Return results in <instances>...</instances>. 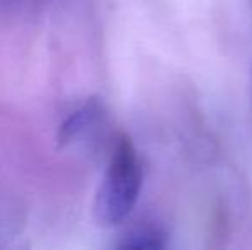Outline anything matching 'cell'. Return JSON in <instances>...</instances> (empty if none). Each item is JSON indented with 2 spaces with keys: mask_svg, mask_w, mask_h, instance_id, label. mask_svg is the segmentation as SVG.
<instances>
[{
  "mask_svg": "<svg viewBox=\"0 0 252 250\" xmlns=\"http://www.w3.org/2000/svg\"><path fill=\"white\" fill-rule=\"evenodd\" d=\"M165 245V233L155 226H137L119 242V247L122 249H163Z\"/></svg>",
  "mask_w": 252,
  "mask_h": 250,
  "instance_id": "3",
  "label": "cell"
},
{
  "mask_svg": "<svg viewBox=\"0 0 252 250\" xmlns=\"http://www.w3.org/2000/svg\"><path fill=\"white\" fill-rule=\"evenodd\" d=\"M143 189V167L132 140L120 136L94 197L93 213L103 226L126 221L136 207Z\"/></svg>",
  "mask_w": 252,
  "mask_h": 250,
  "instance_id": "1",
  "label": "cell"
},
{
  "mask_svg": "<svg viewBox=\"0 0 252 250\" xmlns=\"http://www.w3.org/2000/svg\"><path fill=\"white\" fill-rule=\"evenodd\" d=\"M103 113H105V107H103V101L100 98H88V101L83 103V107H79L76 111H72L62 122V125L59 129V142L62 146H67L69 142H72L84 130H88L91 125L96 124Z\"/></svg>",
  "mask_w": 252,
  "mask_h": 250,
  "instance_id": "2",
  "label": "cell"
}]
</instances>
